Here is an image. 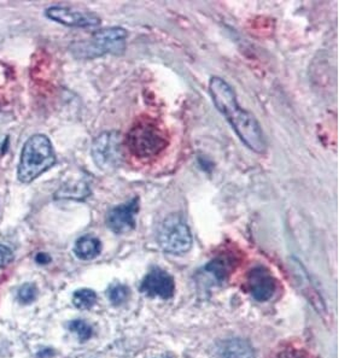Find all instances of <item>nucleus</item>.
<instances>
[{
	"label": "nucleus",
	"instance_id": "obj_1",
	"mask_svg": "<svg viewBox=\"0 0 362 358\" xmlns=\"http://www.w3.org/2000/svg\"><path fill=\"white\" fill-rule=\"evenodd\" d=\"M209 95L215 107L233 128L240 141L254 153H266L267 141L259 121L239 105L233 88L223 78L213 76L209 81Z\"/></svg>",
	"mask_w": 362,
	"mask_h": 358
},
{
	"label": "nucleus",
	"instance_id": "obj_2",
	"mask_svg": "<svg viewBox=\"0 0 362 358\" xmlns=\"http://www.w3.org/2000/svg\"><path fill=\"white\" fill-rule=\"evenodd\" d=\"M54 162V148L47 136L37 134L29 138L22 150L21 161L17 170L18 180L23 184L34 181L47 172Z\"/></svg>",
	"mask_w": 362,
	"mask_h": 358
},
{
	"label": "nucleus",
	"instance_id": "obj_3",
	"mask_svg": "<svg viewBox=\"0 0 362 358\" xmlns=\"http://www.w3.org/2000/svg\"><path fill=\"white\" fill-rule=\"evenodd\" d=\"M127 146L140 160L160 155L168 146V134L163 127L151 119H139L127 134Z\"/></svg>",
	"mask_w": 362,
	"mask_h": 358
},
{
	"label": "nucleus",
	"instance_id": "obj_4",
	"mask_svg": "<svg viewBox=\"0 0 362 358\" xmlns=\"http://www.w3.org/2000/svg\"><path fill=\"white\" fill-rule=\"evenodd\" d=\"M127 32L121 27L102 29L95 32L87 42H78L74 47L78 57L95 58L107 54H119L124 49Z\"/></svg>",
	"mask_w": 362,
	"mask_h": 358
},
{
	"label": "nucleus",
	"instance_id": "obj_5",
	"mask_svg": "<svg viewBox=\"0 0 362 358\" xmlns=\"http://www.w3.org/2000/svg\"><path fill=\"white\" fill-rule=\"evenodd\" d=\"M158 244L170 255H185L192 247V234L187 223L179 215H169L158 229Z\"/></svg>",
	"mask_w": 362,
	"mask_h": 358
},
{
	"label": "nucleus",
	"instance_id": "obj_6",
	"mask_svg": "<svg viewBox=\"0 0 362 358\" xmlns=\"http://www.w3.org/2000/svg\"><path fill=\"white\" fill-rule=\"evenodd\" d=\"M92 156L99 168L105 170L117 168L122 161V144L119 133L100 134L92 146Z\"/></svg>",
	"mask_w": 362,
	"mask_h": 358
},
{
	"label": "nucleus",
	"instance_id": "obj_7",
	"mask_svg": "<svg viewBox=\"0 0 362 358\" xmlns=\"http://www.w3.org/2000/svg\"><path fill=\"white\" fill-rule=\"evenodd\" d=\"M139 211V198L115 206L107 215V227L116 234H126L136 228V216Z\"/></svg>",
	"mask_w": 362,
	"mask_h": 358
},
{
	"label": "nucleus",
	"instance_id": "obj_8",
	"mask_svg": "<svg viewBox=\"0 0 362 358\" xmlns=\"http://www.w3.org/2000/svg\"><path fill=\"white\" fill-rule=\"evenodd\" d=\"M140 291L148 297H160L162 299H169L174 296L175 284L173 276L162 270L160 268H155L140 285Z\"/></svg>",
	"mask_w": 362,
	"mask_h": 358
},
{
	"label": "nucleus",
	"instance_id": "obj_9",
	"mask_svg": "<svg viewBox=\"0 0 362 358\" xmlns=\"http://www.w3.org/2000/svg\"><path fill=\"white\" fill-rule=\"evenodd\" d=\"M247 290L256 301L266 302L276 291V280L267 268L262 265L252 268L247 279Z\"/></svg>",
	"mask_w": 362,
	"mask_h": 358
},
{
	"label": "nucleus",
	"instance_id": "obj_10",
	"mask_svg": "<svg viewBox=\"0 0 362 358\" xmlns=\"http://www.w3.org/2000/svg\"><path fill=\"white\" fill-rule=\"evenodd\" d=\"M46 16L49 17V20L70 27H95L100 23V18L95 16V13L74 11L61 6L47 8Z\"/></svg>",
	"mask_w": 362,
	"mask_h": 358
},
{
	"label": "nucleus",
	"instance_id": "obj_11",
	"mask_svg": "<svg viewBox=\"0 0 362 358\" xmlns=\"http://www.w3.org/2000/svg\"><path fill=\"white\" fill-rule=\"evenodd\" d=\"M102 245L98 239L90 235H86L78 239L75 244L74 252L80 260L90 261L95 258L100 253Z\"/></svg>",
	"mask_w": 362,
	"mask_h": 358
},
{
	"label": "nucleus",
	"instance_id": "obj_12",
	"mask_svg": "<svg viewBox=\"0 0 362 358\" xmlns=\"http://www.w3.org/2000/svg\"><path fill=\"white\" fill-rule=\"evenodd\" d=\"M97 301V294L93 290L81 288L73 294V303L80 310L90 309Z\"/></svg>",
	"mask_w": 362,
	"mask_h": 358
},
{
	"label": "nucleus",
	"instance_id": "obj_13",
	"mask_svg": "<svg viewBox=\"0 0 362 358\" xmlns=\"http://www.w3.org/2000/svg\"><path fill=\"white\" fill-rule=\"evenodd\" d=\"M230 261L228 258H216L211 261L210 263L206 264V270L218 279V280H223L226 279L227 274L230 273Z\"/></svg>",
	"mask_w": 362,
	"mask_h": 358
},
{
	"label": "nucleus",
	"instance_id": "obj_14",
	"mask_svg": "<svg viewBox=\"0 0 362 358\" xmlns=\"http://www.w3.org/2000/svg\"><path fill=\"white\" fill-rule=\"evenodd\" d=\"M107 297L112 304L119 306L126 303L129 297V288L126 285L114 284L107 290Z\"/></svg>",
	"mask_w": 362,
	"mask_h": 358
},
{
	"label": "nucleus",
	"instance_id": "obj_15",
	"mask_svg": "<svg viewBox=\"0 0 362 358\" xmlns=\"http://www.w3.org/2000/svg\"><path fill=\"white\" fill-rule=\"evenodd\" d=\"M69 330L74 332L81 342H86L93 335L92 327L83 320H74V321L70 322Z\"/></svg>",
	"mask_w": 362,
	"mask_h": 358
},
{
	"label": "nucleus",
	"instance_id": "obj_16",
	"mask_svg": "<svg viewBox=\"0 0 362 358\" xmlns=\"http://www.w3.org/2000/svg\"><path fill=\"white\" fill-rule=\"evenodd\" d=\"M37 287L32 284H25L18 290L17 299L21 302L22 304H30L37 299Z\"/></svg>",
	"mask_w": 362,
	"mask_h": 358
},
{
	"label": "nucleus",
	"instance_id": "obj_17",
	"mask_svg": "<svg viewBox=\"0 0 362 358\" xmlns=\"http://www.w3.org/2000/svg\"><path fill=\"white\" fill-rule=\"evenodd\" d=\"M247 351L249 350L244 345L238 346L237 342H232L225 350V358H250L247 356Z\"/></svg>",
	"mask_w": 362,
	"mask_h": 358
},
{
	"label": "nucleus",
	"instance_id": "obj_18",
	"mask_svg": "<svg viewBox=\"0 0 362 358\" xmlns=\"http://www.w3.org/2000/svg\"><path fill=\"white\" fill-rule=\"evenodd\" d=\"M13 260V253L8 246L0 244V269L11 263Z\"/></svg>",
	"mask_w": 362,
	"mask_h": 358
},
{
	"label": "nucleus",
	"instance_id": "obj_19",
	"mask_svg": "<svg viewBox=\"0 0 362 358\" xmlns=\"http://www.w3.org/2000/svg\"><path fill=\"white\" fill-rule=\"evenodd\" d=\"M276 358H308L303 354L302 351L293 350V349H288V350L283 351L280 352Z\"/></svg>",
	"mask_w": 362,
	"mask_h": 358
},
{
	"label": "nucleus",
	"instance_id": "obj_20",
	"mask_svg": "<svg viewBox=\"0 0 362 358\" xmlns=\"http://www.w3.org/2000/svg\"><path fill=\"white\" fill-rule=\"evenodd\" d=\"M35 261H37V263L40 264H46L49 263V261H51V258H49V255H46V253H39V255H37V257H35Z\"/></svg>",
	"mask_w": 362,
	"mask_h": 358
},
{
	"label": "nucleus",
	"instance_id": "obj_21",
	"mask_svg": "<svg viewBox=\"0 0 362 358\" xmlns=\"http://www.w3.org/2000/svg\"><path fill=\"white\" fill-rule=\"evenodd\" d=\"M52 354V352H51V350H44L42 351V352H40V354H39V356H42V357H49V354Z\"/></svg>",
	"mask_w": 362,
	"mask_h": 358
}]
</instances>
